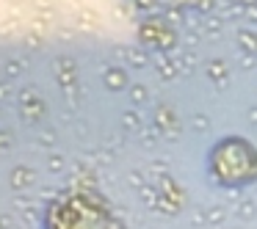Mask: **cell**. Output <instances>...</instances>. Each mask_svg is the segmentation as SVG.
<instances>
[{
  "label": "cell",
  "instance_id": "obj_1",
  "mask_svg": "<svg viewBox=\"0 0 257 229\" xmlns=\"http://www.w3.org/2000/svg\"><path fill=\"white\" fill-rule=\"evenodd\" d=\"M205 174L216 188L243 190L257 182V146L246 135H221L205 155Z\"/></svg>",
  "mask_w": 257,
  "mask_h": 229
}]
</instances>
